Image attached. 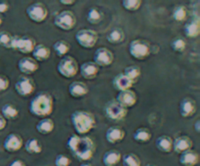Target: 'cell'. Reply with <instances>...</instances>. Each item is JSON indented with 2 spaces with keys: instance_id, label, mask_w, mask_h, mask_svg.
I'll return each instance as SVG.
<instances>
[{
  "instance_id": "ac0fdd59",
  "label": "cell",
  "mask_w": 200,
  "mask_h": 166,
  "mask_svg": "<svg viewBox=\"0 0 200 166\" xmlns=\"http://www.w3.org/2000/svg\"><path fill=\"white\" fill-rule=\"evenodd\" d=\"M81 76L86 80L95 79L100 72V67L94 61H87L82 63L79 66Z\"/></svg>"
},
{
  "instance_id": "74e56055",
  "label": "cell",
  "mask_w": 200,
  "mask_h": 166,
  "mask_svg": "<svg viewBox=\"0 0 200 166\" xmlns=\"http://www.w3.org/2000/svg\"><path fill=\"white\" fill-rule=\"evenodd\" d=\"M121 4L125 10L129 11V12H135V11H138L142 6V1L141 0H123Z\"/></svg>"
},
{
  "instance_id": "8d00e7d4",
  "label": "cell",
  "mask_w": 200,
  "mask_h": 166,
  "mask_svg": "<svg viewBox=\"0 0 200 166\" xmlns=\"http://www.w3.org/2000/svg\"><path fill=\"white\" fill-rule=\"evenodd\" d=\"M171 49L176 52H183L186 50L187 48V42L186 40L183 38V37L179 36V37H175L172 41H171Z\"/></svg>"
},
{
  "instance_id": "4fadbf2b",
  "label": "cell",
  "mask_w": 200,
  "mask_h": 166,
  "mask_svg": "<svg viewBox=\"0 0 200 166\" xmlns=\"http://www.w3.org/2000/svg\"><path fill=\"white\" fill-rule=\"evenodd\" d=\"M114 60V56L111 52V51H109L107 48H99L96 50L94 53V62L97 64V65L103 66V67H107L111 65Z\"/></svg>"
},
{
  "instance_id": "b9f144b4",
  "label": "cell",
  "mask_w": 200,
  "mask_h": 166,
  "mask_svg": "<svg viewBox=\"0 0 200 166\" xmlns=\"http://www.w3.org/2000/svg\"><path fill=\"white\" fill-rule=\"evenodd\" d=\"M9 10V4L6 1H0V14L6 13Z\"/></svg>"
},
{
  "instance_id": "ee69618b",
  "label": "cell",
  "mask_w": 200,
  "mask_h": 166,
  "mask_svg": "<svg viewBox=\"0 0 200 166\" xmlns=\"http://www.w3.org/2000/svg\"><path fill=\"white\" fill-rule=\"evenodd\" d=\"M7 125V121L4 119L3 116L0 114V131L3 130L5 127Z\"/></svg>"
},
{
  "instance_id": "4dcf8cb0",
  "label": "cell",
  "mask_w": 200,
  "mask_h": 166,
  "mask_svg": "<svg viewBox=\"0 0 200 166\" xmlns=\"http://www.w3.org/2000/svg\"><path fill=\"white\" fill-rule=\"evenodd\" d=\"M1 115L5 120H15L19 116V109L14 104L7 103L2 106Z\"/></svg>"
},
{
  "instance_id": "1f68e13d",
  "label": "cell",
  "mask_w": 200,
  "mask_h": 166,
  "mask_svg": "<svg viewBox=\"0 0 200 166\" xmlns=\"http://www.w3.org/2000/svg\"><path fill=\"white\" fill-rule=\"evenodd\" d=\"M53 50L59 57H64L70 51V45L66 40H58L57 42H55Z\"/></svg>"
},
{
  "instance_id": "5b68a950",
  "label": "cell",
  "mask_w": 200,
  "mask_h": 166,
  "mask_svg": "<svg viewBox=\"0 0 200 166\" xmlns=\"http://www.w3.org/2000/svg\"><path fill=\"white\" fill-rule=\"evenodd\" d=\"M129 52L134 58L138 60H144L149 57L151 52V48L149 43L145 40L135 39L129 44Z\"/></svg>"
},
{
  "instance_id": "d590c367",
  "label": "cell",
  "mask_w": 200,
  "mask_h": 166,
  "mask_svg": "<svg viewBox=\"0 0 200 166\" xmlns=\"http://www.w3.org/2000/svg\"><path fill=\"white\" fill-rule=\"evenodd\" d=\"M187 17V9L183 5H179L177 6L173 11V19L179 23H182V21H185Z\"/></svg>"
},
{
  "instance_id": "e575fe53",
  "label": "cell",
  "mask_w": 200,
  "mask_h": 166,
  "mask_svg": "<svg viewBox=\"0 0 200 166\" xmlns=\"http://www.w3.org/2000/svg\"><path fill=\"white\" fill-rule=\"evenodd\" d=\"M121 160H122L123 166H141L142 165L140 157L133 153H125L124 156L121 157Z\"/></svg>"
},
{
  "instance_id": "bcb514c9",
  "label": "cell",
  "mask_w": 200,
  "mask_h": 166,
  "mask_svg": "<svg viewBox=\"0 0 200 166\" xmlns=\"http://www.w3.org/2000/svg\"><path fill=\"white\" fill-rule=\"evenodd\" d=\"M199 124H200V121H199V120H196L195 124H194V128H195V131H196L197 133L200 132V125H199Z\"/></svg>"
},
{
  "instance_id": "4316f807",
  "label": "cell",
  "mask_w": 200,
  "mask_h": 166,
  "mask_svg": "<svg viewBox=\"0 0 200 166\" xmlns=\"http://www.w3.org/2000/svg\"><path fill=\"white\" fill-rule=\"evenodd\" d=\"M55 128V122L54 121L50 119V117H45L38 121V124L36 125V130H37L40 134L47 135L54 130Z\"/></svg>"
},
{
  "instance_id": "836d02e7",
  "label": "cell",
  "mask_w": 200,
  "mask_h": 166,
  "mask_svg": "<svg viewBox=\"0 0 200 166\" xmlns=\"http://www.w3.org/2000/svg\"><path fill=\"white\" fill-rule=\"evenodd\" d=\"M123 74L129 80H131L133 84H135L138 82V80L140 79L142 71H141V68L138 65H130L125 68Z\"/></svg>"
},
{
  "instance_id": "f546056e",
  "label": "cell",
  "mask_w": 200,
  "mask_h": 166,
  "mask_svg": "<svg viewBox=\"0 0 200 166\" xmlns=\"http://www.w3.org/2000/svg\"><path fill=\"white\" fill-rule=\"evenodd\" d=\"M107 40L110 44H120L125 40V32L122 28L115 27L112 30H110L109 33L107 35Z\"/></svg>"
},
{
  "instance_id": "5bb4252c",
  "label": "cell",
  "mask_w": 200,
  "mask_h": 166,
  "mask_svg": "<svg viewBox=\"0 0 200 166\" xmlns=\"http://www.w3.org/2000/svg\"><path fill=\"white\" fill-rule=\"evenodd\" d=\"M115 100L121 106H123L124 108L128 109V108H132V107L136 105L137 101H138V97H137L136 92H133L132 89H126V90H122V92H119Z\"/></svg>"
},
{
  "instance_id": "d6a6232c",
  "label": "cell",
  "mask_w": 200,
  "mask_h": 166,
  "mask_svg": "<svg viewBox=\"0 0 200 166\" xmlns=\"http://www.w3.org/2000/svg\"><path fill=\"white\" fill-rule=\"evenodd\" d=\"M103 13L101 12V10H99L96 7H92L88 10V12L86 14V19L87 21L91 24H99L103 20Z\"/></svg>"
},
{
  "instance_id": "277c9868",
  "label": "cell",
  "mask_w": 200,
  "mask_h": 166,
  "mask_svg": "<svg viewBox=\"0 0 200 166\" xmlns=\"http://www.w3.org/2000/svg\"><path fill=\"white\" fill-rule=\"evenodd\" d=\"M57 71L64 78L70 79L75 77V75L79 71V65L73 56H66L62 57L61 60L58 62Z\"/></svg>"
},
{
  "instance_id": "ab89813d",
  "label": "cell",
  "mask_w": 200,
  "mask_h": 166,
  "mask_svg": "<svg viewBox=\"0 0 200 166\" xmlns=\"http://www.w3.org/2000/svg\"><path fill=\"white\" fill-rule=\"evenodd\" d=\"M71 163L70 158L64 153L58 154L55 158V166H70Z\"/></svg>"
},
{
  "instance_id": "83f0119b",
  "label": "cell",
  "mask_w": 200,
  "mask_h": 166,
  "mask_svg": "<svg viewBox=\"0 0 200 166\" xmlns=\"http://www.w3.org/2000/svg\"><path fill=\"white\" fill-rule=\"evenodd\" d=\"M152 137V134L150 130L147 127H140L138 129H136L134 134H133V139L140 144H145L149 143L150 141V139Z\"/></svg>"
},
{
  "instance_id": "cb8c5ba5",
  "label": "cell",
  "mask_w": 200,
  "mask_h": 166,
  "mask_svg": "<svg viewBox=\"0 0 200 166\" xmlns=\"http://www.w3.org/2000/svg\"><path fill=\"white\" fill-rule=\"evenodd\" d=\"M112 85L115 89H117L118 92H122V90L126 89H131L134 84L132 83L131 80H129L124 74L120 73L116 75L113 80H112Z\"/></svg>"
},
{
  "instance_id": "7c38bea8",
  "label": "cell",
  "mask_w": 200,
  "mask_h": 166,
  "mask_svg": "<svg viewBox=\"0 0 200 166\" xmlns=\"http://www.w3.org/2000/svg\"><path fill=\"white\" fill-rule=\"evenodd\" d=\"M24 139L20 134L17 133H10L6 136L3 141V148L8 153L19 152L24 147Z\"/></svg>"
},
{
  "instance_id": "3957f363",
  "label": "cell",
  "mask_w": 200,
  "mask_h": 166,
  "mask_svg": "<svg viewBox=\"0 0 200 166\" xmlns=\"http://www.w3.org/2000/svg\"><path fill=\"white\" fill-rule=\"evenodd\" d=\"M72 126L77 135L84 136L96 126V117L88 111L76 110L70 116Z\"/></svg>"
},
{
  "instance_id": "6da1fadb",
  "label": "cell",
  "mask_w": 200,
  "mask_h": 166,
  "mask_svg": "<svg viewBox=\"0 0 200 166\" xmlns=\"http://www.w3.org/2000/svg\"><path fill=\"white\" fill-rule=\"evenodd\" d=\"M66 148L80 161L90 160L96 152V145L88 136H79L72 134L66 141Z\"/></svg>"
},
{
  "instance_id": "484cf974",
  "label": "cell",
  "mask_w": 200,
  "mask_h": 166,
  "mask_svg": "<svg viewBox=\"0 0 200 166\" xmlns=\"http://www.w3.org/2000/svg\"><path fill=\"white\" fill-rule=\"evenodd\" d=\"M155 146L160 152L169 153L173 151V139L169 135H161L155 140Z\"/></svg>"
},
{
  "instance_id": "7a4b0ae2",
  "label": "cell",
  "mask_w": 200,
  "mask_h": 166,
  "mask_svg": "<svg viewBox=\"0 0 200 166\" xmlns=\"http://www.w3.org/2000/svg\"><path fill=\"white\" fill-rule=\"evenodd\" d=\"M30 114L37 117H49L54 111V98L50 93L41 92L36 94L35 97L30 100L28 106Z\"/></svg>"
},
{
  "instance_id": "2e32d148",
  "label": "cell",
  "mask_w": 200,
  "mask_h": 166,
  "mask_svg": "<svg viewBox=\"0 0 200 166\" xmlns=\"http://www.w3.org/2000/svg\"><path fill=\"white\" fill-rule=\"evenodd\" d=\"M197 109L195 100L191 97H185L181 100L180 102V115L183 117H191L195 114Z\"/></svg>"
},
{
  "instance_id": "7dc6e473",
  "label": "cell",
  "mask_w": 200,
  "mask_h": 166,
  "mask_svg": "<svg viewBox=\"0 0 200 166\" xmlns=\"http://www.w3.org/2000/svg\"><path fill=\"white\" fill-rule=\"evenodd\" d=\"M79 166H93V165L90 164V163H88V162H83V163H81Z\"/></svg>"
},
{
  "instance_id": "52a82bcc",
  "label": "cell",
  "mask_w": 200,
  "mask_h": 166,
  "mask_svg": "<svg viewBox=\"0 0 200 166\" xmlns=\"http://www.w3.org/2000/svg\"><path fill=\"white\" fill-rule=\"evenodd\" d=\"M77 20L75 15L70 10H64L58 13L54 19V24L64 31H70L75 27Z\"/></svg>"
},
{
  "instance_id": "c3c4849f",
  "label": "cell",
  "mask_w": 200,
  "mask_h": 166,
  "mask_svg": "<svg viewBox=\"0 0 200 166\" xmlns=\"http://www.w3.org/2000/svg\"><path fill=\"white\" fill-rule=\"evenodd\" d=\"M2 23H3V20H2V17H1V16H0V26H1Z\"/></svg>"
},
{
  "instance_id": "30bf717a",
  "label": "cell",
  "mask_w": 200,
  "mask_h": 166,
  "mask_svg": "<svg viewBox=\"0 0 200 166\" xmlns=\"http://www.w3.org/2000/svg\"><path fill=\"white\" fill-rule=\"evenodd\" d=\"M99 35L93 29H80L75 34V40L78 45L84 49H92L97 44Z\"/></svg>"
},
{
  "instance_id": "8fae6325",
  "label": "cell",
  "mask_w": 200,
  "mask_h": 166,
  "mask_svg": "<svg viewBox=\"0 0 200 166\" xmlns=\"http://www.w3.org/2000/svg\"><path fill=\"white\" fill-rule=\"evenodd\" d=\"M35 88H36V85L33 79L27 76L21 77L15 85L16 92L19 95L23 96V97L30 96L35 92Z\"/></svg>"
},
{
  "instance_id": "e0dca14e",
  "label": "cell",
  "mask_w": 200,
  "mask_h": 166,
  "mask_svg": "<svg viewBox=\"0 0 200 166\" xmlns=\"http://www.w3.org/2000/svg\"><path fill=\"white\" fill-rule=\"evenodd\" d=\"M193 146V142L191 138L187 135H181L173 140V151L177 153H182L191 150Z\"/></svg>"
},
{
  "instance_id": "9c48e42d",
  "label": "cell",
  "mask_w": 200,
  "mask_h": 166,
  "mask_svg": "<svg viewBox=\"0 0 200 166\" xmlns=\"http://www.w3.org/2000/svg\"><path fill=\"white\" fill-rule=\"evenodd\" d=\"M25 14L33 23H41L48 17V9L42 2H34L25 9Z\"/></svg>"
},
{
  "instance_id": "603a6c76",
  "label": "cell",
  "mask_w": 200,
  "mask_h": 166,
  "mask_svg": "<svg viewBox=\"0 0 200 166\" xmlns=\"http://www.w3.org/2000/svg\"><path fill=\"white\" fill-rule=\"evenodd\" d=\"M185 35L187 38H196L200 33V21L198 18H192L188 20L183 28Z\"/></svg>"
},
{
  "instance_id": "ffe728a7",
  "label": "cell",
  "mask_w": 200,
  "mask_h": 166,
  "mask_svg": "<svg viewBox=\"0 0 200 166\" xmlns=\"http://www.w3.org/2000/svg\"><path fill=\"white\" fill-rule=\"evenodd\" d=\"M68 92L73 98H81L89 92L88 85L80 81L72 82L68 87Z\"/></svg>"
},
{
  "instance_id": "7402d4cb",
  "label": "cell",
  "mask_w": 200,
  "mask_h": 166,
  "mask_svg": "<svg viewBox=\"0 0 200 166\" xmlns=\"http://www.w3.org/2000/svg\"><path fill=\"white\" fill-rule=\"evenodd\" d=\"M121 153L118 150H108L104 153L102 161L104 166H116L121 161Z\"/></svg>"
},
{
  "instance_id": "44dd1931",
  "label": "cell",
  "mask_w": 200,
  "mask_h": 166,
  "mask_svg": "<svg viewBox=\"0 0 200 166\" xmlns=\"http://www.w3.org/2000/svg\"><path fill=\"white\" fill-rule=\"evenodd\" d=\"M179 161L182 166H196L199 162V154L193 150H188L180 154Z\"/></svg>"
},
{
  "instance_id": "9a60e30c",
  "label": "cell",
  "mask_w": 200,
  "mask_h": 166,
  "mask_svg": "<svg viewBox=\"0 0 200 166\" xmlns=\"http://www.w3.org/2000/svg\"><path fill=\"white\" fill-rule=\"evenodd\" d=\"M18 69L21 73L25 75H31L39 69V64L32 57L25 56L18 61Z\"/></svg>"
},
{
  "instance_id": "7bdbcfd3",
  "label": "cell",
  "mask_w": 200,
  "mask_h": 166,
  "mask_svg": "<svg viewBox=\"0 0 200 166\" xmlns=\"http://www.w3.org/2000/svg\"><path fill=\"white\" fill-rule=\"evenodd\" d=\"M8 166H28L27 164H25L23 160H21V159H15L13 160V161L10 163Z\"/></svg>"
},
{
  "instance_id": "ba28073f",
  "label": "cell",
  "mask_w": 200,
  "mask_h": 166,
  "mask_svg": "<svg viewBox=\"0 0 200 166\" xmlns=\"http://www.w3.org/2000/svg\"><path fill=\"white\" fill-rule=\"evenodd\" d=\"M104 113L108 120L118 121L125 119L128 114V109L121 106L116 100H110L104 106Z\"/></svg>"
},
{
  "instance_id": "d6986e66",
  "label": "cell",
  "mask_w": 200,
  "mask_h": 166,
  "mask_svg": "<svg viewBox=\"0 0 200 166\" xmlns=\"http://www.w3.org/2000/svg\"><path fill=\"white\" fill-rule=\"evenodd\" d=\"M126 132L121 126L114 125L110 126L106 132L107 141L110 144H117L125 138Z\"/></svg>"
},
{
  "instance_id": "60d3db41",
  "label": "cell",
  "mask_w": 200,
  "mask_h": 166,
  "mask_svg": "<svg viewBox=\"0 0 200 166\" xmlns=\"http://www.w3.org/2000/svg\"><path fill=\"white\" fill-rule=\"evenodd\" d=\"M10 85V81L9 79L5 76V75L0 74V93L7 90Z\"/></svg>"
},
{
  "instance_id": "f1b7e54d",
  "label": "cell",
  "mask_w": 200,
  "mask_h": 166,
  "mask_svg": "<svg viewBox=\"0 0 200 166\" xmlns=\"http://www.w3.org/2000/svg\"><path fill=\"white\" fill-rule=\"evenodd\" d=\"M24 147L25 152L29 154H38L41 153L43 146H42L41 142L36 138H30L24 144Z\"/></svg>"
},
{
  "instance_id": "681fc988",
  "label": "cell",
  "mask_w": 200,
  "mask_h": 166,
  "mask_svg": "<svg viewBox=\"0 0 200 166\" xmlns=\"http://www.w3.org/2000/svg\"><path fill=\"white\" fill-rule=\"evenodd\" d=\"M145 166H154V165H152V164H146Z\"/></svg>"
},
{
  "instance_id": "8992f818",
  "label": "cell",
  "mask_w": 200,
  "mask_h": 166,
  "mask_svg": "<svg viewBox=\"0 0 200 166\" xmlns=\"http://www.w3.org/2000/svg\"><path fill=\"white\" fill-rule=\"evenodd\" d=\"M36 46L35 40L28 35L19 36V35H13L12 40V46L11 49L18 51L24 55H28L32 52L34 48Z\"/></svg>"
},
{
  "instance_id": "d4e9b609",
  "label": "cell",
  "mask_w": 200,
  "mask_h": 166,
  "mask_svg": "<svg viewBox=\"0 0 200 166\" xmlns=\"http://www.w3.org/2000/svg\"><path fill=\"white\" fill-rule=\"evenodd\" d=\"M32 53V58L35 60L37 62H43L49 60V57L51 56V51L47 46L43 44H38L36 45Z\"/></svg>"
},
{
  "instance_id": "f35d334b",
  "label": "cell",
  "mask_w": 200,
  "mask_h": 166,
  "mask_svg": "<svg viewBox=\"0 0 200 166\" xmlns=\"http://www.w3.org/2000/svg\"><path fill=\"white\" fill-rule=\"evenodd\" d=\"M13 35L9 33L8 31H1L0 32V46L6 49H11L12 46Z\"/></svg>"
},
{
  "instance_id": "f6af8a7d",
  "label": "cell",
  "mask_w": 200,
  "mask_h": 166,
  "mask_svg": "<svg viewBox=\"0 0 200 166\" xmlns=\"http://www.w3.org/2000/svg\"><path fill=\"white\" fill-rule=\"evenodd\" d=\"M60 3L66 5V6H70V5H73L75 3L74 0H60Z\"/></svg>"
}]
</instances>
